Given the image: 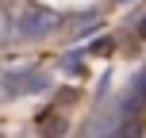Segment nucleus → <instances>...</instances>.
<instances>
[{
  "mask_svg": "<svg viewBox=\"0 0 146 138\" xmlns=\"http://www.w3.org/2000/svg\"><path fill=\"white\" fill-rule=\"evenodd\" d=\"M42 88H50V77H38V73H31V77L15 81V77H4V92L8 96H23V92H42Z\"/></svg>",
  "mask_w": 146,
  "mask_h": 138,
  "instance_id": "1",
  "label": "nucleus"
}]
</instances>
